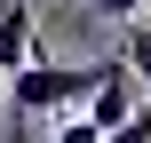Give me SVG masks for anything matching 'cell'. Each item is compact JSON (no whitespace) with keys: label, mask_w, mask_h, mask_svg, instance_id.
Wrapping results in <instances>:
<instances>
[{"label":"cell","mask_w":151,"mask_h":143,"mask_svg":"<svg viewBox=\"0 0 151 143\" xmlns=\"http://www.w3.org/2000/svg\"><path fill=\"white\" fill-rule=\"evenodd\" d=\"M96 88V64H16L8 72V103L16 111H72Z\"/></svg>","instance_id":"6da1fadb"},{"label":"cell","mask_w":151,"mask_h":143,"mask_svg":"<svg viewBox=\"0 0 151 143\" xmlns=\"http://www.w3.org/2000/svg\"><path fill=\"white\" fill-rule=\"evenodd\" d=\"M135 88H143V80H135V72H127V64H96V88H88V96H80V119H88V127H96V135H104V127H119V119H127V111H135V103H143V96H135Z\"/></svg>","instance_id":"7a4b0ae2"},{"label":"cell","mask_w":151,"mask_h":143,"mask_svg":"<svg viewBox=\"0 0 151 143\" xmlns=\"http://www.w3.org/2000/svg\"><path fill=\"white\" fill-rule=\"evenodd\" d=\"M32 64V0H0V80Z\"/></svg>","instance_id":"3957f363"},{"label":"cell","mask_w":151,"mask_h":143,"mask_svg":"<svg viewBox=\"0 0 151 143\" xmlns=\"http://www.w3.org/2000/svg\"><path fill=\"white\" fill-rule=\"evenodd\" d=\"M119 64H127L135 80H151V24H135V32H127V56H119Z\"/></svg>","instance_id":"277c9868"},{"label":"cell","mask_w":151,"mask_h":143,"mask_svg":"<svg viewBox=\"0 0 151 143\" xmlns=\"http://www.w3.org/2000/svg\"><path fill=\"white\" fill-rule=\"evenodd\" d=\"M96 143H151V119H143V111H127L119 127H104V135H96Z\"/></svg>","instance_id":"5b68a950"},{"label":"cell","mask_w":151,"mask_h":143,"mask_svg":"<svg viewBox=\"0 0 151 143\" xmlns=\"http://www.w3.org/2000/svg\"><path fill=\"white\" fill-rule=\"evenodd\" d=\"M88 8H96L104 24H127V16H135V8H151V0H88Z\"/></svg>","instance_id":"8992f818"},{"label":"cell","mask_w":151,"mask_h":143,"mask_svg":"<svg viewBox=\"0 0 151 143\" xmlns=\"http://www.w3.org/2000/svg\"><path fill=\"white\" fill-rule=\"evenodd\" d=\"M48 143H96V127H88V119H64V127H56Z\"/></svg>","instance_id":"52a82bcc"}]
</instances>
